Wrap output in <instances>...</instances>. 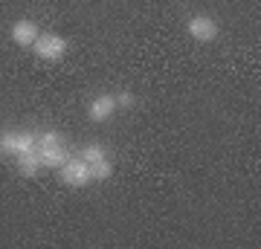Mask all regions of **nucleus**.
Masks as SVG:
<instances>
[{"label": "nucleus", "mask_w": 261, "mask_h": 249, "mask_svg": "<svg viewBox=\"0 0 261 249\" xmlns=\"http://www.w3.org/2000/svg\"><path fill=\"white\" fill-rule=\"evenodd\" d=\"M35 133H27V130H6L3 136H0V148L6 151V154H27V151H35Z\"/></svg>", "instance_id": "obj_4"}, {"label": "nucleus", "mask_w": 261, "mask_h": 249, "mask_svg": "<svg viewBox=\"0 0 261 249\" xmlns=\"http://www.w3.org/2000/svg\"><path fill=\"white\" fill-rule=\"evenodd\" d=\"M79 157L84 159V162H102V159H108V151H105L102 145H96V142H90V145H84L82 151H79Z\"/></svg>", "instance_id": "obj_9"}, {"label": "nucleus", "mask_w": 261, "mask_h": 249, "mask_svg": "<svg viewBox=\"0 0 261 249\" xmlns=\"http://www.w3.org/2000/svg\"><path fill=\"white\" fill-rule=\"evenodd\" d=\"M113 113H116V99H113V93L93 96L90 104H87V119L90 122H108Z\"/></svg>", "instance_id": "obj_6"}, {"label": "nucleus", "mask_w": 261, "mask_h": 249, "mask_svg": "<svg viewBox=\"0 0 261 249\" xmlns=\"http://www.w3.org/2000/svg\"><path fill=\"white\" fill-rule=\"evenodd\" d=\"M38 171H41V159H38L35 151H27V154H20L18 157V174L20 177H35Z\"/></svg>", "instance_id": "obj_8"}, {"label": "nucleus", "mask_w": 261, "mask_h": 249, "mask_svg": "<svg viewBox=\"0 0 261 249\" xmlns=\"http://www.w3.org/2000/svg\"><path fill=\"white\" fill-rule=\"evenodd\" d=\"M38 142L35 145H56V142H64V139H61V133H58V130H44V133H38Z\"/></svg>", "instance_id": "obj_11"}, {"label": "nucleus", "mask_w": 261, "mask_h": 249, "mask_svg": "<svg viewBox=\"0 0 261 249\" xmlns=\"http://www.w3.org/2000/svg\"><path fill=\"white\" fill-rule=\"evenodd\" d=\"M32 49H35V56L41 58V61H61V58L67 56L70 44H67V38L56 35V32H47V35L35 38Z\"/></svg>", "instance_id": "obj_1"}, {"label": "nucleus", "mask_w": 261, "mask_h": 249, "mask_svg": "<svg viewBox=\"0 0 261 249\" xmlns=\"http://www.w3.org/2000/svg\"><path fill=\"white\" fill-rule=\"evenodd\" d=\"M35 154L41 159V168H61L70 159V148L64 142H56V145H35Z\"/></svg>", "instance_id": "obj_5"}, {"label": "nucleus", "mask_w": 261, "mask_h": 249, "mask_svg": "<svg viewBox=\"0 0 261 249\" xmlns=\"http://www.w3.org/2000/svg\"><path fill=\"white\" fill-rule=\"evenodd\" d=\"M93 180H108V177L113 174V162H108V159H102V162H93Z\"/></svg>", "instance_id": "obj_10"}, {"label": "nucleus", "mask_w": 261, "mask_h": 249, "mask_svg": "<svg viewBox=\"0 0 261 249\" xmlns=\"http://www.w3.org/2000/svg\"><path fill=\"white\" fill-rule=\"evenodd\" d=\"M58 177H61V183L64 185H73V188H82L93 180V168L90 162H84L82 157H70L64 165L58 168Z\"/></svg>", "instance_id": "obj_2"}, {"label": "nucleus", "mask_w": 261, "mask_h": 249, "mask_svg": "<svg viewBox=\"0 0 261 249\" xmlns=\"http://www.w3.org/2000/svg\"><path fill=\"white\" fill-rule=\"evenodd\" d=\"M9 35H12V41L18 46H32L35 44V38L41 35V29H38V23L35 20H15L12 23V29H9Z\"/></svg>", "instance_id": "obj_7"}, {"label": "nucleus", "mask_w": 261, "mask_h": 249, "mask_svg": "<svg viewBox=\"0 0 261 249\" xmlns=\"http://www.w3.org/2000/svg\"><path fill=\"white\" fill-rule=\"evenodd\" d=\"M186 32L197 44H212L218 38V20L209 18V15H195V18L186 20Z\"/></svg>", "instance_id": "obj_3"}, {"label": "nucleus", "mask_w": 261, "mask_h": 249, "mask_svg": "<svg viewBox=\"0 0 261 249\" xmlns=\"http://www.w3.org/2000/svg\"><path fill=\"white\" fill-rule=\"evenodd\" d=\"M113 99H116V107H134V104H137V96L130 90H119Z\"/></svg>", "instance_id": "obj_12"}]
</instances>
